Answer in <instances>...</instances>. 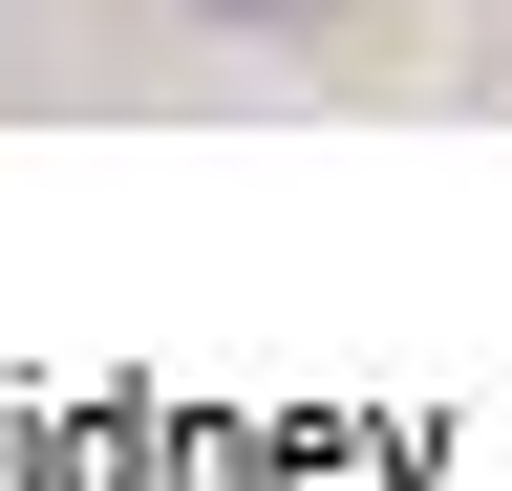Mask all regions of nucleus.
<instances>
[{
	"label": "nucleus",
	"instance_id": "1",
	"mask_svg": "<svg viewBox=\"0 0 512 491\" xmlns=\"http://www.w3.org/2000/svg\"><path fill=\"white\" fill-rule=\"evenodd\" d=\"M214 22H278V0H214Z\"/></svg>",
	"mask_w": 512,
	"mask_h": 491
}]
</instances>
